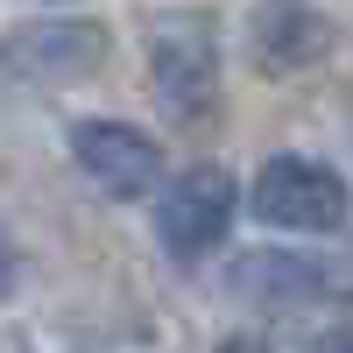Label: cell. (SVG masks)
Returning <instances> with one entry per match:
<instances>
[{"instance_id":"1","label":"cell","mask_w":353,"mask_h":353,"mask_svg":"<svg viewBox=\"0 0 353 353\" xmlns=\"http://www.w3.org/2000/svg\"><path fill=\"white\" fill-rule=\"evenodd\" d=\"M149 92L170 128H205L219 113V28L212 14L176 8L149 28Z\"/></svg>"},{"instance_id":"2","label":"cell","mask_w":353,"mask_h":353,"mask_svg":"<svg viewBox=\"0 0 353 353\" xmlns=\"http://www.w3.org/2000/svg\"><path fill=\"white\" fill-rule=\"evenodd\" d=\"M226 290L241 304L261 311H297V304H332L353 297V248H254L241 261H226Z\"/></svg>"},{"instance_id":"3","label":"cell","mask_w":353,"mask_h":353,"mask_svg":"<svg viewBox=\"0 0 353 353\" xmlns=\"http://www.w3.org/2000/svg\"><path fill=\"white\" fill-rule=\"evenodd\" d=\"M248 212L276 233H339L353 219V191L318 156H269L248 184Z\"/></svg>"},{"instance_id":"4","label":"cell","mask_w":353,"mask_h":353,"mask_svg":"<svg viewBox=\"0 0 353 353\" xmlns=\"http://www.w3.org/2000/svg\"><path fill=\"white\" fill-rule=\"evenodd\" d=\"M233 212H241V184H233L226 163H191L176 170L170 184L156 191V241L170 261H205L219 241Z\"/></svg>"},{"instance_id":"5","label":"cell","mask_w":353,"mask_h":353,"mask_svg":"<svg viewBox=\"0 0 353 353\" xmlns=\"http://www.w3.org/2000/svg\"><path fill=\"white\" fill-rule=\"evenodd\" d=\"M71 156H78V170L92 176L106 198H121V205L163 191V149H156V134H141L128 121H78L71 128Z\"/></svg>"},{"instance_id":"6","label":"cell","mask_w":353,"mask_h":353,"mask_svg":"<svg viewBox=\"0 0 353 353\" xmlns=\"http://www.w3.org/2000/svg\"><path fill=\"white\" fill-rule=\"evenodd\" d=\"M99 57H106V36L92 21H36L0 43V71L21 85H78L99 71Z\"/></svg>"},{"instance_id":"7","label":"cell","mask_w":353,"mask_h":353,"mask_svg":"<svg viewBox=\"0 0 353 353\" xmlns=\"http://www.w3.org/2000/svg\"><path fill=\"white\" fill-rule=\"evenodd\" d=\"M248 57L269 78H290V71H311L332 57V21L311 14V8H276L248 28Z\"/></svg>"},{"instance_id":"8","label":"cell","mask_w":353,"mask_h":353,"mask_svg":"<svg viewBox=\"0 0 353 353\" xmlns=\"http://www.w3.org/2000/svg\"><path fill=\"white\" fill-rule=\"evenodd\" d=\"M14 283H21V254H14V233L0 226V297H14Z\"/></svg>"},{"instance_id":"9","label":"cell","mask_w":353,"mask_h":353,"mask_svg":"<svg viewBox=\"0 0 353 353\" xmlns=\"http://www.w3.org/2000/svg\"><path fill=\"white\" fill-rule=\"evenodd\" d=\"M318 353H353V332H332V339H318Z\"/></svg>"},{"instance_id":"10","label":"cell","mask_w":353,"mask_h":353,"mask_svg":"<svg viewBox=\"0 0 353 353\" xmlns=\"http://www.w3.org/2000/svg\"><path fill=\"white\" fill-rule=\"evenodd\" d=\"M226 353H241V346H226Z\"/></svg>"}]
</instances>
